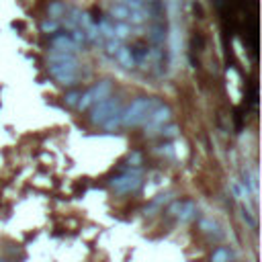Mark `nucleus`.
I'll return each instance as SVG.
<instances>
[{
	"label": "nucleus",
	"instance_id": "f257e3e1",
	"mask_svg": "<svg viewBox=\"0 0 262 262\" xmlns=\"http://www.w3.org/2000/svg\"><path fill=\"white\" fill-rule=\"evenodd\" d=\"M147 109H149V102H147V98H139V100H135L131 107H129V111H127V115H125V125H131V123H137L145 113H147Z\"/></svg>",
	"mask_w": 262,
	"mask_h": 262
},
{
	"label": "nucleus",
	"instance_id": "f03ea898",
	"mask_svg": "<svg viewBox=\"0 0 262 262\" xmlns=\"http://www.w3.org/2000/svg\"><path fill=\"white\" fill-rule=\"evenodd\" d=\"M141 184V180H139V174H125V176H119V178H115V180H111V186L117 191V193H131V191H135L137 186Z\"/></svg>",
	"mask_w": 262,
	"mask_h": 262
},
{
	"label": "nucleus",
	"instance_id": "7ed1b4c3",
	"mask_svg": "<svg viewBox=\"0 0 262 262\" xmlns=\"http://www.w3.org/2000/svg\"><path fill=\"white\" fill-rule=\"evenodd\" d=\"M115 107H117V102H115V100L100 102L98 107H96V111H94V117H92V121H94V123H102V121L107 119V117L115 115Z\"/></svg>",
	"mask_w": 262,
	"mask_h": 262
},
{
	"label": "nucleus",
	"instance_id": "20e7f679",
	"mask_svg": "<svg viewBox=\"0 0 262 262\" xmlns=\"http://www.w3.org/2000/svg\"><path fill=\"white\" fill-rule=\"evenodd\" d=\"M109 92V84L107 82H102L100 86H96V88H92L90 92H86L84 96H82V100H80V107L84 109V107H88V104L92 102V100H100L104 94Z\"/></svg>",
	"mask_w": 262,
	"mask_h": 262
},
{
	"label": "nucleus",
	"instance_id": "39448f33",
	"mask_svg": "<svg viewBox=\"0 0 262 262\" xmlns=\"http://www.w3.org/2000/svg\"><path fill=\"white\" fill-rule=\"evenodd\" d=\"M197 217V205L193 201H184L180 205V211H178V219L180 221H191Z\"/></svg>",
	"mask_w": 262,
	"mask_h": 262
},
{
	"label": "nucleus",
	"instance_id": "423d86ee",
	"mask_svg": "<svg viewBox=\"0 0 262 262\" xmlns=\"http://www.w3.org/2000/svg\"><path fill=\"white\" fill-rule=\"evenodd\" d=\"M201 230L207 232V234H219V226L215 221H211V219H203L201 221Z\"/></svg>",
	"mask_w": 262,
	"mask_h": 262
},
{
	"label": "nucleus",
	"instance_id": "0eeeda50",
	"mask_svg": "<svg viewBox=\"0 0 262 262\" xmlns=\"http://www.w3.org/2000/svg\"><path fill=\"white\" fill-rule=\"evenodd\" d=\"M211 262H230V252H228L226 248L215 250L213 256H211Z\"/></svg>",
	"mask_w": 262,
	"mask_h": 262
},
{
	"label": "nucleus",
	"instance_id": "6e6552de",
	"mask_svg": "<svg viewBox=\"0 0 262 262\" xmlns=\"http://www.w3.org/2000/svg\"><path fill=\"white\" fill-rule=\"evenodd\" d=\"M129 164H131V166H139V164H141V154H139V152L129 154Z\"/></svg>",
	"mask_w": 262,
	"mask_h": 262
},
{
	"label": "nucleus",
	"instance_id": "1a4fd4ad",
	"mask_svg": "<svg viewBox=\"0 0 262 262\" xmlns=\"http://www.w3.org/2000/svg\"><path fill=\"white\" fill-rule=\"evenodd\" d=\"M180 205H182L180 201L172 203V207H170V211H168V213H170V215H178V211H180Z\"/></svg>",
	"mask_w": 262,
	"mask_h": 262
},
{
	"label": "nucleus",
	"instance_id": "9d476101",
	"mask_svg": "<svg viewBox=\"0 0 262 262\" xmlns=\"http://www.w3.org/2000/svg\"><path fill=\"white\" fill-rule=\"evenodd\" d=\"M0 262H5V260H0Z\"/></svg>",
	"mask_w": 262,
	"mask_h": 262
}]
</instances>
